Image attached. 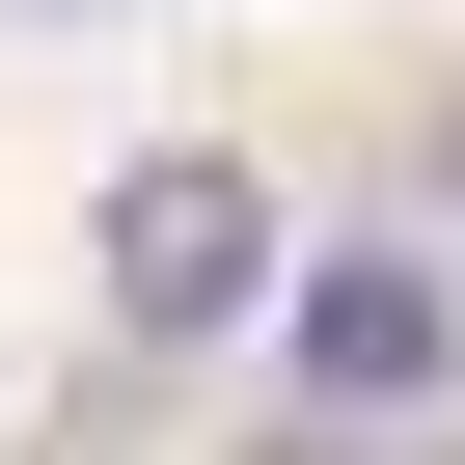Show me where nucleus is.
<instances>
[{
  "label": "nucleus",
  "mask_w": 465,
  "mask_h": 465,
  "mask_svg": "<svg viewBox=\"0 0 465 465\" xmlns=\"http://www.w3.org/2000/svg\"><path fill=\"white\" fill-rule=\"evenodd\" d=\"M247 274H274V192L247 164H110V329H247Z\"/></svg>",
  "instance_id": "f257e3e1"
},
{
  "label": "nucleus",
  "mask_w": 465,
  "mask_h": 465,
  "mask_svg": "<svg viewBox=\"0 0 465 465\" xmlns=\"http://www.w3.org/2000/svg\"><path fill=\"white\" fill-rule=\"evenodd\" d=\"M302 383H329V411H411V383H438V274H411V247L302 274Z\"/></svg>",
  "instance_id": "f03ea898"
}]
</instances>
